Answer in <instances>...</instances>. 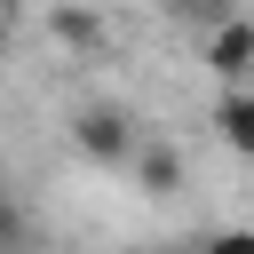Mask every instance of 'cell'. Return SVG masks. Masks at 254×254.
<instances>
[{
    "instance_id": "1",
    "label": "cell",
    "mask_w": 254,
    "mask_h": 254,
    "mask_svg": "<svg viewBox=\"0 0 254 254\" xmlns=\"http://www.w3.org/2000/svg\"><path fill=\"white\" fill-rule=\"evenodd\" d=\"M135 143H143V119H135V111H119V103H87V111L71 119V151H79V159H95V167H127V159H135Z\"/></svg>"
},
{
    "instance_id": "2",
    "label": "cell",
    "mask_w": 254,
    "mask_h": 254,
    "mask_svg": "<svg viewBox=\"0 0 254 254\" xmlns=\"http://www.w3.org/2000/svg\"><path fill=\"white\" fill-rule=\"evenodd\" d=\"M206 71H214L222 87H254V24H246V8L206 32Z\"/></svg>"
},
{
    "instance_id": "3",
    "label": "cell",
    "mask_w": 254,
    "mask_h": 254,
    "mask_svg": "<svg viewBox=\"0 0 254 254\" xmlns=\"http://www.w3.org/2000/svg\"><path fill=\"white\" fill-rule=\"evenodd\" d=\"M183 175H190V167H183V151H175V143H151V135H143V143H135V159H127V183H135L143 198H175V190H183Z\"/></svg>"
},
{
    "instance_id": "4",
    "label": "cell",
    "mask_w": 254,
    "mask_h": 254,
    "mask_svg": "<svg viewBox=\"0 0 254 254\" xmlns=\"http://www.w3.org/2000/svg\"><path fill=\"white\" fill-rule=\"evenodd\" d=\"M214 135H222V151L254 159V87H222V103H214Z\"/></svg>"
},
{
    "instance_id": "5",
    "label": "cell",
    "mask_w": 254,
    "mask_h": 254,
    "mask_svg": "<svg viewBox=\"0 0 254 254\" xmlns=\"http://www.w3.org/2000/svg\"><path fill=\"white\" fill-rule=\"evenodd\" d=\"M167 16H183V24L214 32V24H230V16H238V0H167Z\"/></svg>"
},
{
    "instance_id": "6",
    "label": "cell",
    "mask_w": 254,
    "mask_h": 254,
    "mask_svg": "<svg viewBox=\"0 0 254 254\" xmlns=\"http://www.w3.org/2000/svg\"><path fill=\"white\" fill-rule=\"evenodd\" d=\"M198 254H254V230H246V222H230V230L198 238Z\"/></svg>"
},
{
    "instance_id": "7",
    "label": "cell",
    "mask_w": 254,
    "mask_h": 254,
    "mask_svg": "<svg viewBox=\"0 0 254 254\" xmlns=\"http://www.w3.org/2000/svg\"><path fill=\"white\" fill-rule=\"evenodd\" d=\"M0 246H16L24 254V206H16V190L0 183Z\"/></svg>"
},
{
    "instance_id": "8",
    "label": "cell",
    "mask_w": 254,
    "mask_h": 254,
    "mask_svg": "<svg viewBox=\"0 0 254 254\" xmlns=\"http://www.w3.org/2000/svg\"><path fill=\"white\" fill-rule=\"evenodd\" d=\"M56 40L87 48V40H95V16H79V8H56Z\"/></svg>"
},
{
    "instance_id": "9",
    "label": "cell",
    "mask_w": 254,
    "mask_h": 254,
    "mask_svg": "<svg viewBox=\"0 0 254 254\" xmlns=\"http://www.w3.org/2000/svg\"><path fill=\"white\" fill-rule=\"evenodd\" d=\"M167 254H198V246H167Z\"/></svg>"
},
{
    "instance_id": "10",
    "label": "cell",
    "mask_w": 254,
    "mask_h": 254,
    "mask_svg": "<svg viewBox=\"0 0 254 254\" xmlns=\"http://www.w3.org/2000/svg\"><path fill=\"white\" fill-rule=\"evenodd\" d=\"M0 254H16V246H0Z\"/></svg>"
},
{
    "instance_id": "11",
    "label": "cell",
    "mask_w": 254,
    "mask_h": 254,
    "mask_svg": "<svg viewBox=\"0 0 254 254\" xmlns=\"http://www.w3.org/2000/svg\"><path fill=\"white\" fill-rule=\"evenodd\" d=\"M246 24H254V8H246Z\"/></svg>"
},
{
    "instance_id": "12",
    "label": "cell",
    "mask_w": 254,
    "mask_h": 254,
    "mask_svg": "<svg viewBox=\"0 0 254 254\" xmlns=\"http://www.w3.org/2000/svg\"><path fill=\"white\" fill-rule=\"evenodd\" d=\"M0 8H8V0H0Z\"/></svg>"
}]
</instances>
